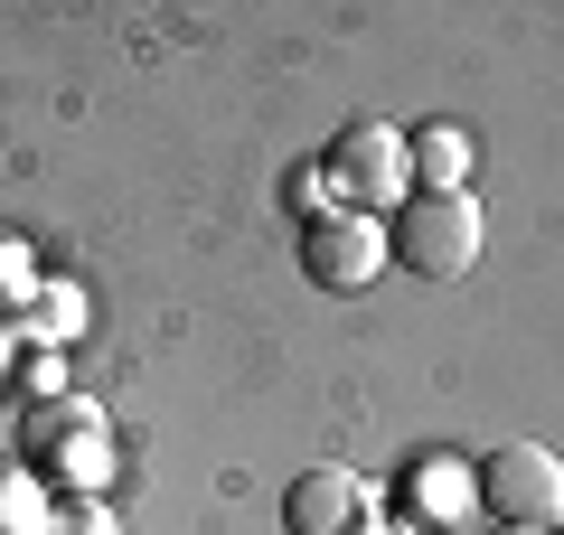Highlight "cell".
<instances>
[{
    "mask_svg": "<svg viewBox=\"0 0 564 535\" xmlns=\"http://www.w3.org/2000/svg\"><path fill=\"white\" fill-rule=\"evenodd\" d=\"M329 178H339L358 207H404V141L377 132V122H358V132L329 151Z\"/></svg>",
    "mask_w": 564,
    "mask_h": 535,
    "instance_id": "5b68a950",
    "label": "cell"
},
{
    "mask_svg": "<svg viewBox=\"0 0 564 535\" xmlns=\"http://www.w3.org/2000/svg\"><path fill=\"white\" fill-rule=\"evenodd\" d=\"M480 507H499V526H564V460L545 451V441H508V451H489L480 470Z\"/></svg>",
    "mask_w": 564,
    "mask_h": 535,
    "instance_id": "7a4b0ae2",
    "label": "cell"
},
{
    "mask_svg": "<svg viewBox=\"0 0 564 535\" xmlns=\"http://www.w3.org/2000/svg\"><path fill=\"white\" fill-rule=\"evenodd\" d=\"M57 535H113V516H104V507H76V516H66Z\"/></svg>",
    "mask_w": 564,
    "mask_h": 535,
    "instance_id": "9c48e42d",
    "label": "cell"
},
{
    "mask_svg": "<svg viewBox=\"0 0 564 535\" xmlns=\"http://www.w3.org/2000/svg\"><path fill=\"white\" fill-rule=\"evenodd\" d=\"M367 535H414V526H367Z\"/></svg>",
    "mask_w": 564,
    "mask_h": 535,
    "instance_id": "30bf717a",
    "label": "cell"
},
{
    "mask_svg": "<svg viewBox=\"0 0 564 535\" xmlns=\"http://www.w3.org/2000/svg\"><path fill=\"white\" fill-rule=\"evenodd\" d=\"M499 535H527V526H499Z\"/></svg>",
    "mask_w": 564,
    "mask_h": 535,
    "instance_id": "8fae6325",
    "label": "cell"
},
{
    "mask_svg": "<svg viewBox=\"0 0 564 535\" xmlns=\"http://www.w3.org/2000/svg\"><path fill=\"white\" fill-rule=\"evenodd\" d=\"M0 535H57V516H47L20 479H0Z\"/></svg>",
    "mask_w": 564,
    "mask_h": 535,
    "instance_id": "ba28073f",
    "label": "cell"
},
{
    "mask_svg": "<svg viewBox=\"0 0 564 535\" xmlns=\"http://www.w3.org/2000/svg\"><path fill=\"white\" fill-rule=\"evenodd\" d=\"M386 263V236L358 217V207H329V217H311L302 236V273L321 282V292H358V282H377Z\"/></svg>",
    "mask_w": 564,
    "mask_h": 535,
    "instance_id": "3957f363",
    "label": "cell"
},
{
    "mask_svg": "<svg viewBox=\"0 0 564 535\" xmlns=\"http://www.w3.org/2000/svg\"><path fill=\"white\" fill-rule=\"evenodd\" d=\"M555 535H564V526H555Z\"/></svg>",
    "mask_w": 564,
    "mask_h": 535,
    "instance_id": "7c38bea8",
    "label": "cell"
},
{
    "mask_svg": "<svg viewBox=\"0 0 564 535\" xmlns=\"http://www.w3.org/2000/svg\"><path fill=\"white\" fill-rule=\"evenodd\" d=\"M414 498H423V516H462L470 479L452 470V460H423V470H414Z\"/></svg>",
    "mask_w": 564,
    "mask_h": 535,
    "instance_id": "52a82bcc",
    "label": "cell"
},
{
    "mask_svg": "<svg viewBox=\"0 0 564 535\" xmlns=\"http://www.w3.org/2000/svg\"><path fill=\"white\" fill-rule=\"evenodd\" d=\"M414 170H423V188H462V170H470V141L452 132V122H433V132L414 141Z\"/></svg>",
    "mask_w": 564,
    "mask_h": 535,
    "instance_id": "8992f818",
    "label": "cell"
},
{
    "mask_svg": "<svg viewBox=\"0 0 564 535\" xmlns=\"http://www.w3.org/2000/svg\"><path fill=\"white\" fill-rule=\"evenodd\" d=\"M367 507H377V489L358 470H302L292 498H282L292 535H367Z\"/></svg>",
    "mask_w": 564,
    "mask_h": 535,
    "instance_id": "277c9868",
    "label": "cell"
},
{
    "mask_svg": "<svg viewBox=\"0 0 564 535\" xmlns=\"http://www.w3.org/2000/svg\"><path fill=\"white\" fill-rule=\"evenodd\" d=\"M386 254L404 273H423V282H462L480 263V207H470V188H423V198H404L395 226H386Z\"/></svg>",
    "mask_w": 564,
    "mask_h": 535,
    "instance_id": "6da1fadb",
    "label": "cell"
}]
</instances>
